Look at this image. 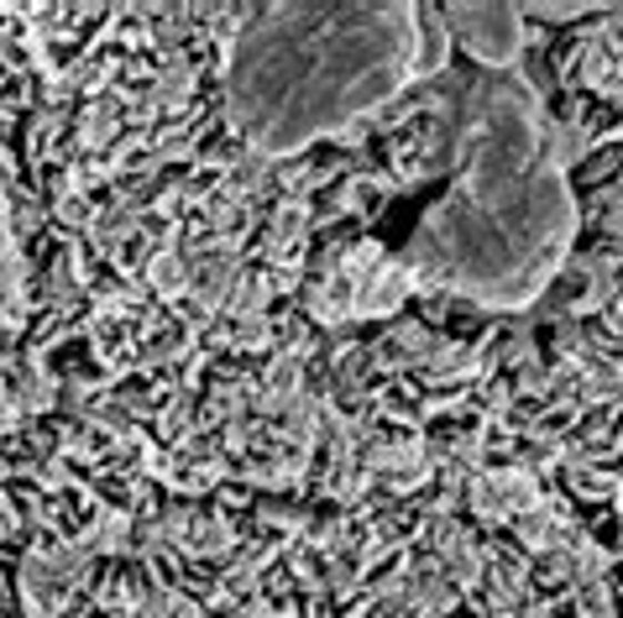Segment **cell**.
<instances>
[{"label":"cell","mask_w":623,"mask_h":618,"mask_svg":"<svg viewBox=\"0 0 623 618\" xmlns=\"http://www.w3.org/2000/svg\"><path fill=\"white\" fill-rule=\"evenodd\" d=\"M414 53V6H268L241 32L231 121L262 152H293L388 100Z\"/></svg>","instance_id":"obj_1"},{"label":"cell","mask_w":623,"mask_h":618,"mask_svg":"<svg viewBox=\"0 0 623 618\" xmlns=\"http://www.w3.org/2000/svg\"><path fill=\"white\" fill-rule=\"evenodd\" d=\"M445 27L482 63H509L519 53V42H524V27H519V11L513 6H451L445 11Z\"/></svg>","instance_id":"obj_2"}]
</instances>
